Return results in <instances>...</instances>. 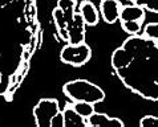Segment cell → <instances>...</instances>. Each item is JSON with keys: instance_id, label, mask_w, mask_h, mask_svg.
Listing matches in <instances>:
<instances>
[{"instance_id": "cell-4", "label": "cell", "mask_w": 158, "mask_h": 127, "mask_svg": "<svg viewBox=\"0 0 158 127\" xmlns=\"http://www.w3.org/2000/svg\"><path fill=\"white\" fill-rule=\"evenodd\" d=\"M122 6L118 0H101L100 3V12L105 23L113 24L120 20Z\"/></svg>"}, {"instance_id": "cell-5", "label": "cell", "mask_w": 158, "mask_h": 127, "mask_svg": "<svg viewBox=\"0 0 158 127\" xmlns=\"http://www.w3.org/2000/svg\"><path fill=\"white\" fill-rule=\"evenodd\" d=\"M88 126L92 127H124V122L118 118H110L106 114L94 111L90 117L86 118Z\"/></svg>"}, {"instance_id": "cell-11", "label": "cell", "mask_w": 158, "mask_h": 127, "mask_svg": "<svg viewBox=\"0 0 158 127\" xmlns=\"http://www.w3.org/2000/svg\"><path fill=\"white\" fill-rule=\"evenodd\" d=\"M135 4H138L143 10L158 14V0H135Z\"/></svg>"}, {"instance_id": "cell-13", "label": "cell", "mask_w": 158, "mask_h": 127, "mask_svg": "<svg viewBox=\"0 0 158 127\" xmlns=\"http://www.w3.org/2000/svg\"><path fill=\"white\" fill-rule=\"evenodd\" d=\"M141 127H158V118L153 115H146L139 121Z\"/></svg>"}, {"instance_id": "cell-8", "label": "cell", "mask_w": 158, "mask_h": 127, "mask_svg": "<svg viewBox=\"0 0 158 127\" xmlns=\"http://www.w3.org/2000/svg\"><path fill=\"white\" fill-rule=\"evenodd\" d=\"M64 115V127H71V126H88L86 119L82 118L80 114L74 110L73 105L68 103L63 110Z\"/></svg>"}, {"instance_id": "cell-2", "label": "cell", "mask_w": 158, "mask_h": 127, "mask_svg": "<svg viewBox=\"0 0 158 127\" xmlns=\"http://www.w3.org/2000/svg\"><path fill=\"white\" fill-rule=\"evenodd\" d=\"M92 57V49L85 42L68 44L60 52V60L72 66H82Z\"/></svg>"}, {"instance_id": "cell-1", "label": "cell", "mask_w": 158, "mask_h": 127, "mask_svg": "<svg viewBox=\"0 0 158 127\" xmlns=\"http://www.w3.org/2000/svg\"><path fill=\"white\" fill-rule=\"evenodd\" d=\"M64 94L73 102L85 101L89 103H100L105 99V91L100 86L92 84L86 80H74L69 81L63 87Z\"/></svg>"}, {"instance_id": "cell-10", "label": "cell", "mask_w": 158, "mask_h": 127, "mask_svg": "<svg viewBox=\"0 0 158 127\" xmlns=\"http://www.w3.org/2000/svg\"><path fill=\"white\" fill-rule=\"evenodd\" d=\"M141 25L142 23L138 21H121V27L129 34H137L141 32Z\"/></svg>"}, {"instance_id": "cell-12", "label": "cell", "mask_w": 158, "mask_h": 127, "mask_svg": "<svg viewBox=\"0 0 158 127\" xmlns=\"http://www.w3.org/2000/svg\"><path fill=\"white\" fill-rule=\"evenodd\" d=\"M143 34L149 38H158V23H149L143 28Z\"/></svg>"}, {"instance_id": "cell-6", "label": "cell", "mask_w": 158, "mask_h": 127, "mask_svg": "<svg viewBox=\"0 0 158 127\" xmlns=\"http://www.w3.org/2000/svg\"><path fill=\"white\" fill-rule=\"evenodd\" d=\"M80 15L84 20V23L89 27H93V25H97L98 23V11L96 6L89 0H84L80 4Z\"/></svg>"}, {"instance_id": "cell-7", "label": "cell", "mask_w": 158, "mask_h": 127, "mask_svg": "<svg viewBox=\"0 0 158 127\" xmlns=\"http://www.w3.org/2000/svg\"><path fill=\"white\" fill-rule=\"evenodd\" d=\"M121 21H138L143 23L145 20V11L138 4H130V6H124L120 15Z\"/></svg>"}, {"instance_id": "cell-9", "label": "cell", "mask_w": 158, "mask_h": 127, "mask_svg": "<svg viewBox=\"0 0 158 127\" xmlns=\"http://www.w3.org/2000/svg\"><path fill=\"white\" fill-rule=\"evenodd\" d=\"M73 107L82 118H86L90 117L96 110H94V105L93 103H89V102H85V101H76L73 103Z\"/></svg>"}, {"instance_id": "cell-3", "label": "cell", "mask_w": 158, "mask_h": 127, "mask_svg": "<svg viewBox=\"0 0 158 127\" xmlns=\"http://www.w3.org/2000/svg\"><path fill=\"white\" fill-rule=\"evenodd\" d=\"M60 110L59 101L55 98H43L33 109V117L39 127H52V121Z\"/></svg>"}]
</instances>
